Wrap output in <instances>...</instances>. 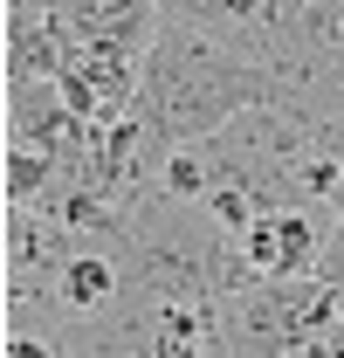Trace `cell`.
<instances>
[{
  "label": "cell",
  "instance_id": "cell-1",
  "mask_svg": "<svg viewBox=\"0 0 344 358\" xmlns=\"http://www.w3.org/2000/svg\"><path fill=\"white\" fill-rule=\"evenodd\" d=\"M261 103H275V83L261 69L227 55L214 35H200L179 7L159 14V35L145 55V90H138V124L166 159L220 138L234 117H248Z\"/></svg>",
  "mask_w": 344,
  "mask_h": 358
},
{
  "label": "cell",
  "instance_id": "cell-2",
  "mask_svg": "<svg viewBox=\"0 0 344 358\" xmlns=\"http://www.w3.org/2000/svg\"><path fill=\"white\" fill-rule=\"evenodd\" d=\"M344 317V296L331 282L303 275V282H248L241 296L220 303V338L234 358H296L324 345Z\"/></svg>",
  "mask_w": 344,
  "mask_h": 358
},
{
  "label": "cell",
  "instance_id": "cell-3",
  "mask_svg": "<svg viewBox=\"0 0 344 358\" xmlns=\"http://www.w3.org/2000/svg\"><path fill=\"white\" fill-rule=\"evenodd\" d=\"M331 227H338V214H324V207H275V214H261L234 241L248 282H303V275H317Z\"/></svg>",
  "mask_w": 344,
  "mask_h": 358
},
{
  "label": "cell",
  "instance_id": "cell-4",
  "mask_svg": "<svg viewBox=\"0 0 344 358\" xmlns=\"http://www.w3.org/2000/svg\"><path fill=\"white\" fill-rule=\"evenodd\" d=\"M317 282H331L344 296V221L331 227V241H324V262H317Z\"/></svg>",
  "mask_w": 344,
  "mask_h": 358
},
{
  "label": "cell",
  "instance_id": "cell-5",
  "mask_svg": "<svg viewBox=\"0 0 344 358\" xmlns=\"http://www.w3.org/2000/svg\"><path fill=\"white\" fill-rule=\"evenodd\" d=\"M331 152H338V221H344V124L331 131Z\"/></svg>",
  "mask_w": 344,
  "mask_h": 358
},
{
  "label": "cell",
  "instance_id": "cell-6",
  "mask_svg": "<svg viewBox=\"0 0 344 358\" xmlns=\"http://www.w3.org/2000/svg\"><path fill=\"white\" fill-rule=\"evenodd\" d=\"M296 358H338V352H331V345H310V352H296Z\"/></svg>",
  "mask_w": 344,
  "mask_h": 358
}]
</instances>
